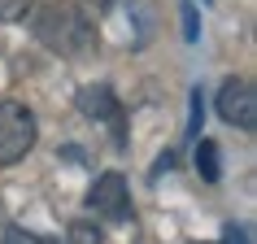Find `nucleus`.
I'll use <instances>...</instances> for the list:
<instances>
[{
    "mask_svg": "<svg viewBox=\"0 0 257 244\" xmlns=\"http://www.w3.org/2000/svg\"><path fill=\"white\" fill-rule=\"evenodd\" d=\"M31 35L57 57H87L96 48V27L87 22L79 5L70 0H48L31 18Z\"/></svg>",
    "mask_w": 257,
    "mask_h": 244,
    "instance_id": "1",
    "label": "nucleus"
},
{
    "mask_svg": "<svg viewBox=\"0 0 257 244\" xmlns=\"http://www.w3.org/2000/svg\"><path fill=\"white\" fill-rule=\"evenodd\" d=\"M35 113L22 100H0V170H9L35 149Z\"/></svg>",
    "mask_w": 257,
    "mask_h": 244,
    "instance_id": "2",
    "label": "nucleus"
},
{
    "mask_svg": "<svg viewBox=\"0 0 257 244\" xmlns=\"http://www.w3.org/2000/svg\"><path fill=\"white\" fill-rule=\"evenodd\" d=\"M87 209H92L96 218H105V222H126V218H131V192H126V179H122L118 170L100 175L92 183V192H87Z\"/></svg>",
    "mask_w": 257,
    "mask_h": 244,
    "instance_id": "3",
    "label": "nucleus"
},
{
    "mask_svg": "<svg viewBox=\"0 0 257 244\" xmlns=\"http://www.w3.org/2000/svg\"><path fill=\"white\" fill-rule=\"evenodd\" d=\"M218 113L222 122L240 127V131H257V92L248 79H227L218 92Z\"/></svg>",
    "mask_w": 257,
    "mask_h": 244,
    "instance_id": "4",
    "label": "nucleus"
},
{
    "mask_svg": "<svg viewBox=\"0 0 257 244\" xmlns=\"http://www.w3.org/2000/svg\"><path fill=\"white\" fill-rule=\"evenodd\" d=\"M79 109L87 113V118H100L113 127V140L122 144V105H118V96L109 92L105 83H87V87H79Z\"/></svg>",
    "mask_w": 257,
    "mask_h": 244,
    "instance_id": "5",
    "label": "nucleus"
},
{
    "mask_svg": "<svg viewBox=\"0 0 257 244\" xmlns=\"http://www.w3.org/2000/svg\"><path fill=\"white\" fill-rule=\"evenodd\" d=\"M196 175L205 183H218V144L214 140H201L196 144Z\"/></svg>",
    "mask_w": 257,
    "mask_h": 244,
    "instance_id": "6",
    "label": "nucleus"
},
{
    "mask_svg": "<svg viewBox=\"0 0 257 244\" xmlns=\"http://www.w3.org/2000/svg\"><path fill=\"white\" fill-rule=\"evenodd\" d=\"M5 244H61V240L35 235V231H27V227H9V231H5Z\"/></svg>",
    "mask_w": 257,
    "mask_h": 244,
    "instance_id": "7",
    "label": "nucleus"
},
{
    "mask_svg": "<svg viewBox=\"0 0 257 244\" xmlns=\"http://www.w3.org/2000/svg\"><path fill=\"white\" fill-rule=\"evenodd\" d=\"M31 0H0V22H22Z\"/></svg>",
    "mask_w": 257,
    "mask_h": 244,
    "instance_id": "8",
    "label": "nucleus"
},
{
    "mask_svg": "<svg viewBox=\"0 0 257 244\" xmlns=\"http://www.w3.org/2000/svg\"><path fill=\"white\" fill-rule=\"evenodd\" d=\"M66 244H100V240H96V231H92V227L74 222V227H70V235H66Z\"/></svg>",
    "mask_w": 257,
    "mask_h": 244,
    "instance_id": "9",
    "label": "nucleus"
},
{
    "mask_svg": "<svg viewBox=\"0 0 257 244\" xmlns=\"http://www.w3.org/2000/svg\"><path fill=\"white\" fill-rule=\"evenodd\" d=\"M183 35H188V40H196V14H192L188 0H183Z\"/></svg>",
    "mask_w": 257,
    "mask_h": 244,
    "instance_id": "10",
    "label": "nucleus"
},
{
    "mask_svg": "<svg viewBox=\"0 0 257 244\" xmlns=\"http://www.w3.org/2000/svg\"><path fill=\"white\" fill-rule=\"evenodd\" d=\"M227 244H253L244 227H227Z\"/></svg>",
    "mask_w": 257,
    "mask_h": 244,
    "instance_id": "11",
    "label": "nucleus"
},
{
    "mask_svg": "<svg viewBox=\"0 0 257 244\" xmlns=\"http://www.w3.org/2000/svg\"><path fill=\"white\" fill-rule=\"evenodd\" d=\"M87 5H96V9H109V5H113V0H87Z\"/></svg>",
    "mask_w": 257,
    "mask_h": 244,
    "instance_id": "12",
    "label": "nucleus"
}]
</instances>
